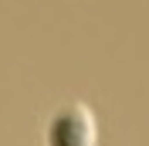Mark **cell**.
<instances>
[{
  "instance_id": "obj_1",
  "label": "cell",
  "mask_w": 149,
  "mask_h": 146,
  "mask_svg": "<svg viewBox=\"0 0 149 146\" xmlns=\"http://www.w3.org/2000/svg\"><path fill=\"white\" fill-rule=\"evenodd\" d=\"M47 146H98V119L85 102H65L47 119Z\"/></svg>"
}]
</instances>
